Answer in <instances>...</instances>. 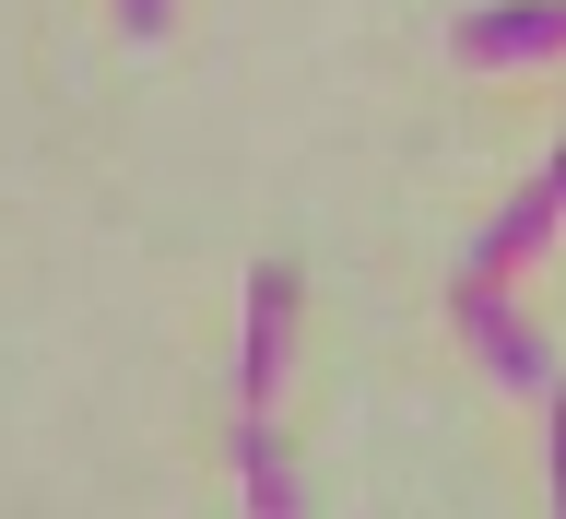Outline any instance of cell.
<instances>
[{"instance_id":"cell-1","label":"cell","mask_w":566,"mask_h":519,"mask_svg":"<svg viewBox=\"0 0 566 519\" xmlns=\"http://www.w3.org/2000/svg\"><path fill=\"white\" fill-rule=\"evenodd\" d=\"M449 319H460V343L484 354L495 390H520V402L555 390V354H543V331H531L520 308H507V283H449Z\"/></svg>"},{"instance_id":"cell-2","label":"cell","mask_w":566,"mask_h":519,"mask_svg":"<svg viewBox=\"0 0 566 519\" xmlns=\"http://www.w3.org/2000/svg\"><path fill=\"white\" fill-rule=\"evenodd\" d=\"M555 225H566V142H555V166H543V177L520 189V201H507V212L484 225V237L460 248V272H449V283H507V272L531 260V248L555 237Z\"/></svg>"},{"instance_id":"cell-3","label":"cell","mask_w":566,"mask_h":519,"mask_svg":"<svg viewBox=\"0 0 566 519\" xmlns=\"http://www.w3.org/2000/svg\"><path fill=\"white\" fill-rule=\"evenodd\" d=\"M449 48L472 71H520V60H555L566 48V0H472L449 24Z\"/></svg>"},{"instance_id":"cell-4","label":"cell","mask_w":566,"mask_h":519,"mask_svg":"<svg viewBox=\"0 0 566 519\" xmlns=\"http://www.w3.org/2000/svg\"><path fill=\"white\" fill-rule=\"evenodd\" d=\"M283 331H295V272L260 260V272H248V343H237V414H272V390H283Z\"/></svg>"},{"instance_id":"cell-5","label":"cell","mask_w":566,"mask_h":519,"mask_svg":"<svg viewBox=\"0 0 566 519\" xmlns=\"http://www.w3.org/2000/svg\"><path fill=\"white\" fill-rule=\"evenodd\" d=\"M237 473H248V508H260V519H295V473H283L272 414H237Z\"/></svg>"},{"instance_id":"cell-6","label":"cell","mask_w":566,"mask_h":519,"mask_svg":"<svg viewBox=\"0 0 566 519\" xmlns=\"http://www.w3.org/2000/svg\"><path fill=\"white\" fill-rule=\"evenodd\" d=\"M543 414H555V519H566V378L543 390Z\"/></svg>"},{"instance_id":"cell-7","label":"cell","mask_w":566,"mask_h":519,"mask_svg":"<svg viewBox=\"0 0 566 519\" xmlns=\"http://www.w3.org/2000/svg\"><path fill=\"white\" fill-rule=\"evenodd\" d=\"M118 24H130L142 48H154V35H166V0H118Z\"/></svg>"}]
</instances>
